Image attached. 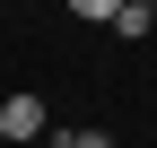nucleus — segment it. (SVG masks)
<instances>
[{
	"instance_id": "5",
	"label": "nucleus",
	"mask_w": 157,
	"mask_h": 148,
	"mask_svg": "<svg viewBox=\"0 0 157 148\" xmlns=\"http://www.w3.org/2000/svg\"><path fill=\"white\" fill-rule=\"evenodd\" d=\"M44 148H61V139H44Z\"/></svg>"
},
{
	"instance_id": "4",
	"label": "nucleus",
	"mask_w": 157,
	"mask_h": 148,
	"mask_svg": "<svg viewBox=\"0 0 157 148\" xmlns=\"http://www.w3.org/2000/svg\"><path fill=\"white\" fill-rule=\"evenodd\" d=\"M61 148H113V139H105V131H70Z\"/></svg>"
},
{
	"instance_id": "2",
	"label": "nucleus",
	"mask_w": 157,
	"mask_h": 148,
	"mask_svg": "<svg viewBox=\"0 0 157 148\" xmlns=\"http://www.w3.org/2000/svg\"><path fill=\"white\" fill-rule=\"evenodd\" d=\"M105 26H113V35H122V44H140V35L157 26V0H122V9H113V17H105Z\"/></svg>"
},
{
	"instance_id": "3",
	"label": "nucleus",
	"mask_w": 157,
	"mask_h": 148,
	"mask_svg": "<svg viewBox=\"0 0 157 148\" xmlns=\"http://www.w3.org/2000/svg\"><path fill=\"white\" fill-rule=\"evenodd\" d=\"M113 9H122V0H70V17H96V26H105Z\"/></svg>"
},
{
	"instance_id": "1",
	"label": "nucleus",
	"mask_w": 157,
	"mask_h": 148,
	"mask_svg": "<svg viewBox=\"0 0 157 148\" xmlns=\"http://www.w3.org/2000/svg\"><path fill=\"white\" fill-rule=\"evenodd\" d=\"M0 139H44V96H0Z\"/></svg>"
}]
</instances>
